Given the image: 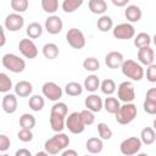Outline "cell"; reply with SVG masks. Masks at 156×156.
Listing matches in <instances>:
<instances>
[{"label": "cell", "instance_id": "6da1fadb", "mask_svg": "<svg viewBox=\"0 0 156 156\" xmlns=\"http://www.w3.org/2000/svg\"><path fill=\"white\" fill-rule=\"evenodd\" d=\"M69 141L71 140H69L67 134L58 132L54 136H51L50 139H48L45 141L44 147L49 152V155H57V154L62 152L69 145Z\"/></svg>", "mask_w": 156, "mask_h": 156}, {"label": "cell", "instance_id": "7a4b0ae2", "mask_svg": "<svg viewBox=\"0 0 156 156\" xmlns=\"http://www.w3.org/2000/svg\"><path fill=\"white\" fill-rule=\"evenodd\" d=\"M121 71L123 76L134 82H139L144 77V68L140 63H138L134 60H124V62L121 66Z\"/></svg>", "mask_w": 156, "mask_h": 156}, {"label": "cell", "instance_id": "3957f363", "mask_svg": "<svg viewBox=\"0 0 156 156\" xmlns=\"http://www.w3.org/2000/svg\"><path fill=\"white\" fill-rule=\"evenodd\" d=\"M138 115V110L136 106L133 102H124L123 105H121L119 110L115 113V118L119 124H129L130 122H133L135 119Z\"/></svg>", "mask_w": 156, "mask_h": 156}, {"label": "cell", "instance_id": "277c9868", "mask_svg": "<svg viewBox=\"0 0 156 156\" xmlns=\"http://www.w3.org/2000/svg\"><path fill=\"white\" fill-rule=\"evenodd\" d=\"M1 63L2 66L9 69L10 72L13 73H21L24 71L26 68V62L23 58H21L20 56L15 55V54H5L1 58Z\"/></svg>", "mask_w": 156, "mask_h": 156}, {"label": "cell", "instance_id": "5b68a950", "mask_svg": "<svg viewBox=\"0 0 156 156\" xmlns=\"http://www.w3.org/2000/svg\"><path fill=\"white\" fill-rule=\"evenodd\" d=\"M85 123L83 122L80 112H72L66 117V128L72 134H80L85 129Z\"/></svg>", "mask_w": 156, "mask_h": 156}, {"label": "cell", "instance_id": "8992f818", "mask_svg": "<svg viewBox=\"0 0 156 156\" xmlns=\"http://www.w3.org/2000/svg\"><path fill=\"white\" fill-rule=\"evenodd\" d=\"M141 145H143V141L140 138H136V136H130V138H127L124 139L121 145H119V150L123 155L126 156H132V155H135L140 151L141 149Z\"/></svg>", "mask_w": 156, "mask_h": 156}, {"label": "cell", "instance_id": "52a82bcc", "mask_svg": "<svg viewBox=\"0 0 156 156\" xmlns=\"http://www.w3.org/2000/svg\"><path fill=\"white\" fill-rule=\"evenodd\" d=\"M66 40L71 48L77 49V50H80L85 46V37L83 32L78 28L68 29V32L66 33Z\"/></svg>", "mask_w": 156, "mask_h": 156}, {"label": "cell", "instance_id": "ba28073f", "mask_svg": "<svg viewBox=\"0 0 156 156\" xmlns=\"http://www.w3.org/2000/svg\"><path fill=\"white\" fill-rule=\"evenodd\" d=\"M117 96L122 102H133L135 99V89L133 83L129 80L122 82L117 88Z\"/></svg>", "mask_w": 156, "mask_h": 156}, {"label": "cell", "instance_id": "9c48e42d", "mask_svg": "<svg viewBox=\"0 0 156 156\" xmlns=\"http://www.w3.org/2000/svg\"><path fill=\"white\" fill-rule=\"evenodd\" d=\"M112 34L116 39L119 40H128L135 35V28L130 22L119 23L112 29Z\"/></svg>", "mask_w": 156, "mask_h": 156}, {"label": "cell", "instance_id": "30bf717a", "mask_svg": "<svg viewBox=\"0 0 156 156\" xmlns=\"http://www.w3.org/2000/svg\"><path fill=\"white\" fill-rule=\"evenodd\" d=\"M43 95L50 101H58L62 98V89L55 82H46L41 87Z\"/></svg>", "mask_w": 156, "mask_h": 156}, {"label": "cell", "instance_id": "8fae6325", "mask_svg": "<svg viewBox=\"0 0 156 156\" xmlns=\"http://www.w3.org/2000/svg\"><path fill=\"white\" fill-rule=\"evenodd\" d=\"M4 26L10 32H18L24 26V18L18 12L10 13L6 16V18L4 21Z\"/></svg>", "mask_w": 156, "mask_h": 156}, {"label": "cell", "instance_id": "7c38bea8", "mask_svg": "<svg viewBox=\"0 0 156 156\" xmlns=\"http://www.w3.org/2000/svg\"><path fill=\"white\" fill-rule=\"evenodd\" d=\"M18 50L26 58H35L38 56V48L30 38L22 39L18 43Z\"/></svg>", "mask_w": 156, "mask_h": 156}, {"label": "cell", "instance_id": "4fadbf2b", "mask_svg": "<svg viewBox=\"0 0 156 156\" xmlns=\"http://www.w3.org/2000/svg\"><path fill=\"white\" fill-rule=\"evenodd\" d=\"M62 28H63V22L61 17L56 15H51L45 20V29L49 34L56 35L62 30Z\"/></svg>", "mask_w": 156, "mask_h": 156}, {"label": "cell", "instance_id": "5bb4252c", "mask_svg": "<svg viewBox=\"0 0 156 156\" xmlns=\"http://www.w3.org/2000/svg\"><path fill=\"white\" fill-rule=\"evenodd\" d=\"M84 105H85V107L88 110H90L93 112H100L104 108V101H102V99L98 94H94V93H91L90 95H88L85 98Z\"/></svg>", "mask_w": 156, "mask_h": 156}, {"label": "cell", "instance_id": "9a60e30c", "mask_svg": "<svg viewBox=\"0 0 156 156\" xmlns=\"http://www.w3.org/2000/svg\"><path fill=\"white\" fill-rule=\"evenodd\" d=\"M123 62H124V57L119 51H110L105 56V63L108 68H112V69L121 68Z\"/></svg>", "mask_w": 156, "mask_h": 156}, {"label": "cell", "instance_id": "2e32d148", "mask_svg": "<svg viewBox=\"0 0 156 156\" xmlns=\"http://www.w3.org/2000/svg\"><path fill=\"white\" fill-rule=\"evenodd\" d=\"M17 95L16 94H5L4 98H2V101H1V106H2V110L11 115V113H15L16 110H17Z\"/></svg>", "mask_w": 156, "mask_h": 156}, {"label": "cell", "instance_id": "e0dca14e", "mask_svg": "<svg viewBox=\"0 0 156 156\" xmlns=\"http://www.w3.org/2000/svg\"><path fill=\"white\" fill-rule=\"evenodd\" d=\"M138 60L140 61V63L145 65V66H150L151 63H154L155 60V52L151 49V46H144L140 48L138 50Z\"/></svg>", "mask_w": 156, "mask_h": 156}, {"label": "cell", "instance_id": "ac0fdd59", "mask_svg": "<svg viewBox=\"0 0 156 156\" xmlns=\"http://www.w3.org/2000/svg\"><path fill=\"white\" fill-rule=\"evenodd\" d=\"M124 16L128 20V22L135 23V22H139L141 20L143 12H141L139 6H136V5H128L126 11H124Z\"/></svg>", "mask_w": 156, "mask_h": 156}, {"label": "cell", "instance_id": "d6986e66", "mask_svg": "<svg viewBox=\"0 0 156 156\" xmlns=\"http://www.w3.org/2000/svg\"><path fill=\"white\" fill-rule=\"evenodd\" d=\"M15 94L20 98H27L32 94L33 91V85L32 83H29L28 80H20L16 85H15Z\"/></svg>", "mask_w": 156, "mask_h": 156}, {"label": "cell", "instance_id": "ffe728a7", "mask_svg": "<svg viewBox=\"0 0 156 156\" xmlns=\"http://www.w3.org/2000/svg\"><path fill=\"white\" fill-rule=\"evenodd\" d=\"M50 127L54 132L58 133L62 132L63 128L66 127V117L61 116V115H55V113H50Z\"/></svg>", "mask_w": 156, "mask_h": 156}, {"label": "cell", "instance_id": "44dd1931", "mask_svg": "<svg viewBox=\"0 0 156 156\" xmlns=\"http://www.w3.org/2000/svg\"><path fill=\"white\" fill-rule=\"evenodd\" d=\"M85 149L90 154H100L102 151V149H104L102 139L101 138H96V136L89 138L87 140V143H85Z\"/></svg>", "mask_w": 156, "mask_h": 156}, {"label": "cell", "instance_id": "7402d4cb", "mask_svg": "<svg viewBox=\"0 0 156 156\" xmlns=\"http://www.w3.org/2000/svg\"><path fill=\"white\" fill-rule=\"evenodd\" d=\"M88 7L95 15H104L107 10V4L105 0H89Z\"/></svg>", "mask_w": 156, "mask_h": 156}, {"label": "cell", "instance_id": "603a6c76", "mask_svg": "<svg viewBox=\"0 0 156 156\" xmlns=\"http://www.w3.org/2000/svg\"><path fill=\"white\" fill-rule=\"evenodd\" d=\"M140 139L143 141V144L145 145H151L155 143L156 140V130L151 127H145L141 129L140 132Z\"/></svg>", "mask_w": 156, "mask_h": 156}, {"label": "cell", "instance_id": "cb8c5ba5", "mask_svg": "<svg viewBox=\"0 0 156 156\" xmlns=\"http://www.w3.org/2000/svg\"><path fill=\"white\" fill-rule=\"evenodd\" d=\"M84 89L90 91V93H95L99 88H100V79L98 76L95 74H90L84 79Z\"/></svg>", "mask_w": 156, "mask_h": 156}, {"label": "cell", "instance_id": "d4e9b609", "mask_svg": "<svg viewBox=\"0 0 156 156\" xmlns=\"http://www.w3.org/2000/svg\"><path fill=\"white\" fill-rule=\"evenodd\" d=\"M119 107H121L119 100L116 99V98H113V96H111V95H108V98H106V99L104 100V108H105L108 113L115 115V113L119 110Z\"/></svg>", "mask_w": 156, "mask_h": 156}, {"label": "cell", "instance_id": "484cf974", "mask_svg": "<svg viewBox=\"0 0 156 156\" xmlns=\"http://www.w3.org/2000/svg\"><path fill=\"white\" fill-rule=\"evenodd\" d=\"M96 27L100 32H108L113 28V21L107 15H101L96 22Z\"/></svg>", "mask_w": 156, "mask_h": 156}, {"label": "cell", "instance_id": "4316f807", "mask_svg": "<svg viewBox=\"0 0 156 156\" xmlns=\"http://www.w3.org/2000/svg\"><path fill=\"white\" fill-rule=\"evenodd\" d=\"M58 46L55 43H46L43 46V55L45 56V58L54 60L58 56Z\"/></svg>", "mask_w": 156, "mask_h": 156}, {"label": "cell", "instance_id": "83f0119b", "mask_svg": "<svg viewBox=\"0 0 156 156\" xmlns=\"http://www.w3.org/2000/svg\"><path fill=\"white\" fill-rule=\"evenodd\" d=\"M28 106L30 107L32 111L34 112H39L44 108L45 106V100L43 96L40 95H33L29 98V101H28Z\"/></svg>", "mask_w": 156, "mask_h": 156}, {"label": "cell", "instance_id": "f1b7e54d", "mask_svg": "<svg viewBox=\"0 0 156 156\" xmlns=\"http://www.w3.org/2000/svg\"><path fill=\"white\" fill-rule=\"evenodd\" d=\"M26 33L30 39H37L43 34V27L38 22H32V23H29L27 26Z\"/></svg>", "mask_w": 156, "mask_h": 156}, {"label": "cell", "instance_id": "f546056e", "mask_svg": "<svg viewBox=\"0 0 156 156\" xmlns=\"http://www.w3.org/2000/svg\"><path fill=\"white\" fill-rule=\"evenodd\" d=\"M83 2H84V0H63L61 7H62L63 12L72 13V12L77 11L83 5Z\"/></svg>", "mask_w": 156, "mask_h": 156}, {"label": "cell", "instance_id": "4dcf8cb0", "mask_svg": "<svg viewBox=\"0 0 156 156\" xmlns=\"http://www.w3.org/2000/svg\"><path fill=\"white\" fill-rule=\"evenodd\" d=\"M151 41H152L151 37H150L147 33H145V32L138 33L136 37L134 38V45H135L138 49L144 48V46H150Z\"/></svg>", "mask_w": 156, "mask_h": 156}, {"label": "cell", "instance_id": "1f68e13d", "mask_svg": "<svg viewBox=\"0 0 156 156\" xmlns=\"http://www.w3.org/2000/svg\"><path fill=\"white\" fill-rule=\"evenodd\" d=\"M83 88L78 82H69L65 87V93L69 96H79L83 93Z\"/></svg>", "mask_w": 156, "mask_h": 156}, {"label": "cell", "instance_id": "d6a6232c", "mask_svg": "<svg viewBox=\"0 0 156 156\" xmlns=\"http://www.w3.org/2000/svg\"><path fill=\"white\" fill-rule=\"evenodd\" d=\"M100 89H101L102 94H105V95H112L116 91V83L111 78L104 79L100 83Z\"/></svg>", "mask_w": 156, "mask_h": 156}, {"label": "cell", "instance_id": "836d02e7", "mask_svg": "<svg viewBox=\"0 0 156 156\" xmlns=\"http://www.w3.org/2000/svg\"><path fill=\"white\" fill-rule=\"evenodd\" d=\"M35 117L30 113H23L20 117V126L21 128H28V129H33L35 127Z\"/></svg>", "mask_w": 156, "mask_h": 156}, {"label": "cell", "instance_id": "e575fe53", "mask_svg": "<svg viewBox=\"0 0 156 156\" xmlns=\"http://www.w3.org/2000/svg\"><path fill=\"white\" fill-rule=\"evenodd\" d=\"M83 68L88 72H96L100 68V62L95 57H87L83 61Z\"/></svg>", "mask_w": 156, "mask_h": 156}, {"label": "cell", "instance_id": "d590c367", "mask_svg": "<svg viewBox=\"0 0 156 156\" xmlns=\"http://www.w3.org/2000/svg\"><path fill=\"white\" fill-rule=\"evenodd\" d=\"M98 133L102 140H110L112 138V130L106 123H98Z\"/></svg>", "mask_w": 156, "mask_h": 156}, {"label": "cell", "instance_id": "8d00e7d4", "mask_svg": "<svg viewBox=\"0 0 156 156\" xmlns=\"http://www.w3.org/2000/svg\"><path fill=\"white\" fill-rule=\"evenodd\" d=\"M10 4H11V9L15 12H18V13H22V12L27 11L28 6H29L28 0H11Z\"/></svg>", "mask_w": 156, "mask_h": 156}, {"label": "cell", "instance_id": "74e56055", "mask_svg": "<svg viewBox=\"0 0 156 156\" xmlns=\"http://www.w3.org/2000/svg\"><path fill=\"white\" fill-rule=\"evenodd\" d=\"M41 7L46 13H55L58 9V0H41Z\"/></svg>", "mask_w": 156, "mask_h": 156}, {"label": "cell", "instance_id": "f35d334b", "mask_svg": "<svg viewBox=\"0 0 156 156\" xmlns=\"http://www.w3.org/2000/svg\"><path fill=\"white\" fill-rule=\"evenodd\" d=\"M12 88V80L6 73H0V91L6 94Z\"/></svg>", "mask_w": 156, "mask_h": 156}, {"label": "cell", "instance_id": "ab89813d", "mask_svg": "<svg viewBox=\"0 0 156 156\" xmlns=\"http://www.w3.org/2000/svg\"><path fill=\"white\" fill-rule=\"evenodd\" d=\"M67 111H68V107H67V105H66L65 102H60V101H58V102H56V104H54V105H52L50 113L61 115V116H65V117H67Z\"/></svg>", "mask_w": 156, "mask_h": 156}, {"label": "cell", "instance_id": "60d3db41", "mask_svg": "<svg viewBox=\"0 0 156 156\" xmlns=\"http://www.w3.org/2000/svg\"><path fill=\"white\" fill-rule=\"evenodd\" d=\"M17 138H18V140H21V141H23V143L32 141V140H33V133H32V129H28V128H21V130L17 133Z\"/></svg>", "mask_w": 156, "mask_h": 156}, {"label": "cell", "instance_id": "b9f144b4", "mask_svg": "<svg viewBox=\"0 0 156 156\" xmlns=\"http://www.w3.org/2000/svg\"><path fill=\"white\" fill-rule=\"evenodd\" d=\"M80 115H82V118H83V122L85 123V126H91L95 122V115L93 111L85 108V110L80 111Z\"/></svg>", "mask_w": 156, "mask_h": 156}, {"label": "cell", "instance_id": "7bdbcfd3", "mask_svg": "<svg viewBox=\"0 0 156 156\" xmlns=\"http://www.w3.org/2000/svg\"><path fill=\"white\" fill-rule=\"evenodd\" d=\"M144 111L149 115H156V101L155 100H150V99H145L144 104H143Z\"/></svg>", "mask_w": 156, "mask_h": 156}, {"label": "cell", "instance_id": "ee69618b", "mask_svg": "<svg viewBox=\"0 0 156 156\" xmlns=\"http://www.w3.org/2000/svg\"><path fill=\"white\" fill-rule=\"evenodd\" d=\"M146 79L150 83H156V65L151 63L146 68Z\"/></svg>", "mask_w": 156, "mask_h": 156}, {"label": "cell", "instance_id": "f6af8a7d", "mask_svg": "<svg viewBox=\"0 0 156 156\" xmlns=\"http://www.w3.org/2000/svg\"><path fill=\"white\" fill-rule=\"evenodd\" d=\"M11 145V141H10V138L5 134H1L0 135V151L1 152H5L6 150H9Z\"/></svg>", "mask_w": 156, "mask_h": 156}, {"label": "cell", "instance_id": "bcb514c9", "mask_svg": "<svg viewBox=\"0 0 156 156\" xmlns=\"http://www.w3.org/2000/svg\"><path fill=\"white\" fill-rule=\"evenodd\" d=\"M145 99H150V100H155L156 101V88H150L146 91V98Z\"/></svg>", "mask_w": 156, "mask_h": 156}, {"label": "cell", "instance_id": "7dc6e473", "mask_svg": "<svg viewBox=\"0 0 156 156\" xmlns=\"http://www.w3.org/2000/svg\"><path fill=\"white\" fill-rule=\"evenodd\" d=\"M129 1H130V0H111V2H112L115 6H117V7H123V6H126Z\"/></svg>", "mask_w": 156, "mask_h": 156}, {"label": "cell", "instance_id": "c3c4849f", "mask_svg": "<svg viewBox=\"0 0 156 156\" xmlns=\"http://www.w3.org/2000/svg\"><path fill=\"white\" fill-rule=\"evenodd\" d=\"M15 155L16 156H32V152L29 150H27V149H20V150L16 151Z\"/></svg>", "mask_w": 156, "mask_h": 156}, {"label": "cell", "instance_id": "681fc988", "mask_svg": "<svg viewBox=\"0 0 156 156\" xmlns=\"http://www.w3.org/2000/svg\"><path fill=\"white\" fill-rule=\"evenodd\" d=\"M61 155L62 156H78V152L76 151V150H71V149H68V150H63L62 152H61Z\"/></svg>", "mask_w": 156, "mask_h": 156}, {"label": "cell", "instance_id": "f907efd6", "mask_svg": "<svg viewBox=\"0 0 156 156\" xmlns=\"http://www.w3.org/2000/svg\"><path fill=\"white\" fill-rule=\"evenodd\" d=\"M37 156H49V152L45 150V151H38L37 154H35Z\"/></svg>", "mask_w": 156, "mask_h": 156}, {"label": "cell", "instance_id": "816d5d0a", "mask_svg": "<svg viewBox=\"0 0 156 156\" xmlns=\"http://www.w3.org/2000/svg\"><path fill=\"white\" fill-rule=\"evenodd\" d=\"M5 33H4V30H2V39H1V43H0V46H4L5 45Z\"/></svg>", "mask_w": 156, "mask_h": 156}, {"label": "cell", "instance_id": "f5cc1de1", "mask_svg": "<svg viewBox=\"0 0 156 156\" xmlns=\"http://www.w3.org/2000/svg\"><path fill=\"white\" fill-rule=\"evenodd\" d=\"M152 43L155 44V46H156V34L154 35V38H152Z\"/></svg>", "mask_w": 156, "mask_h": 156}, {"label": "cell", "instance_id": "db71d44e", "mask_svg": "<svg viewBox=\"0 0 156 156\" xmlns=\"http://www.w3.org/2000/svg\"><path fill=\"white\" fill-rule=\"evenodd\" d=\"M152 126H154V129L156 130V118L154 119V122H152Z\"/></svg>", "mask_w": 156, "mask_h": 156}]
</instances>
